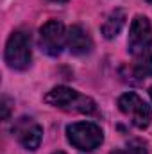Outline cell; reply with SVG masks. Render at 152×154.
Segmentation results:
<instances>
[{"mask_svg":"<svg viewBox=\"0 0 152 154\" xmlns=\"http://www.w3.org/2000/svg\"><path fill=\"white\" fill-rule=\"evenodd\" d=\"M118 108L123 115L131 120L132 125H136L138 129H145L150 124V108L149 104L134 91H127L118 99Z\"/></svg>","mask_w":152,"mask_h":154,"instance_id":"277c9868","label":"cell"},{"mask_svg":"<svg viewBox=\"0 0 152 154\" xmlns=\"http://www.w3.org/2000/svg\"><path fill=\"white\" fill-rule=\"evenodd\" d=\"M45 102L54 106V108H59L63 111H68V113L90 115V113L97 111V104H95V100L91 97L82 95L77 90H72L68 86H56V88H52L45 95Z\"/></svg>","mask_w":152,"mask_h":154,"instance_id":"6da1fadb","label":"cell"},{"mask_svg":"<svg viewBox=\"0 0 152 154\" xmlns=\"http://www.w3.org/2000/svg\"><path fill=\"white\" fill-rule=\"evenodd\" d=\"M149 93H150V99H152V86L149 88Z\"/></svg>","mask_w":152,"mask_h":154,"instance_id":"4fadbf2b","label":"cell"},{"mask_svg":"<svg viewBox=\"0 0 152 154\" xmlns=\"http://www.w3.org/2000/svg\"><path fill=\"white\" fill-rule=\"evenodd\" d=\"M132 75L136 79H145L152 75V50H147L138 56L132 65Z\"/></svg>","mask_w":152,"mask_h":154,"instance_id":"30bf717a","label":"cell"},{"mask_svg":"<svg viewBox=\"0 0 152 154\" xmlns=\"http://www.w3.org/2000/svg\"><path fill=\"white\" fill-rule=\"evenodd\" d=\"M54 2H66V0H54Z\"/></svg>","mask_w":152,"mask_h":154,"instance_id":"9a60e30c","label":"cell"},{"mask_svg":"<svg viewBox=\"0 0 152 154\" xmlns=\"http://www.w3.org/2000/svg\"><path fill=\"white\" fill-rule=\"evenodd\" d=\"M65 45H66V31L61 22L48 20L39 29V47L45 54L56 57L63 52Z\"/></svg>","mask_w":152,"mask_h":154,"instance_id":"5b68a950","label":"cell"},{"mask_svg":"<svg viewBox=\"0 0 152 154\" xmlns=\"http://www.w3.org/2000/svg\"><path fill=\"white\" fill-rule=\"evenodd\" d=\"M13 134L16 136V140L29 151H36L41 143L43 138V129L36 120L22 116L14 122L13 125Z\"/></svg>","mask_w":152,"mask_h":154,"instance_id":"52a82bcc","label":"cell"},{"mask_svg":"<svg viewBox=\"0 0 152 154\" xmlns=\"http://www.w3.org/2000/svg\"><path fill=\"white\" fill-rule=\"evenodd\" d=\"M5 63L14 70H25L31 65L32 50H31V36L25 31H14L5 45Z\"/></svg>","mask_w":152,"mask_h":154,"instance_id":"3957f363","label":"cell"},{"mask_svg":"<svg viewBox=\"0 0 152 154\" xmlns=\"http://www.w3.org/2000/svg\"><path fill=\"white\" fill-rule=\"evenodd\" d=\"M152 45V25L147 16H136L131 23V31H129V39H127V47L129 52L134 56H140L143 52H147Z\"/></svg>","mask_w":152,"mask_h":154,"instance_id":"8992f818","label":"cell"},{"mask_svg":"<svg viewBox=\"0 0 152 154\" xmlns=\"http://www.w3.org/2000/svg\"><path fill=\"white\" fill-rule=\"evenodd\" d=\"M0 108H2V120H7V118H9V111H11V100H9L7 97H4Z\"/></svg>","mask_w":152,"mask_h":154,"instance_id":"7c38bea8","label":"cell"},{"mask_svg":"<svg viewBox=\"0 0 152 154\" xmlns=\"http://www.w3.org/2000/svg\"><path fill=\"white\" fill-rule=\"evenodd\" d=\"M123 23H125V13H123L122 9H114L113 13L106 18V22H104V25H102V34H104V38H108V39L116 38L118 32L122 31Z\"/></svg>","mask_w":152,"mask_h":154,"instance_id":"9c48e42d","label":"cell"},{"mask_svg":"<svg viewBox=\"0 0 152 154\" xmlns=\"http://www.w3.org/2000/svg\"><path fill=\"white\" fill-rule=\"evenodd\" d=\"M66 138L68 142L82 152H90L95 151L102 142H104V134L102 129L93 124V122H75L70 124L66 127Z\"/></svg>","mask_w":152,"mask_h":154,"instance_id":"7a4b0ae2","label":"cell"},{"mask_svg":"<svg viewBox=\"0 0 152 154\" xmlns=\"http://www.w3.org/2000/svg\"><path fill=\"white\" fill-rule=\"evenodd\" d=\"M149 2H150V4H152V0H149Z\"/></svg>","mask_w":152,"mask_h":154,"instance_id":"2e32d148","label":"cell"},{"mask_svg":"<svg viewBox=\"0 0 152 154\" xmlns=\"http://www.w3.org/2000/svg\"><path fill=\"white\" fill-rule=\"evenodd\" d=\"M111 154H147V147L141 142H131L125 149L120 151H113Z\"/></svg>","mask_w":152,"mask_h":154,"instance_id":"8fae6325","label":"cell"},{"mask_svg":"<svg viewBox=\"0 0 152 154\" xmlns=\"http://www.w3.org/2000/svg\"><path fill=\"white\" fill-rule=\"evenodd\" d=\"M54 154H66V152H63V151H57V152H54Z\"/></svg>","mask_w":152,"mask_h":154,"instance_id":"5bb4252c","label":"cell"},{"mask_svg":"<svg viewBox=\"0 0 152 154\" xmlns=\"http://www.w3.org/2000/svg\"><path fill=\"white\" fill-rule=\"evenodd\" d=\"M66 47L74 56H84L91 52L93 41L81 25H72L66 31Z\"/></svg>","mask_w":152,"mask_h":154,"instance_id":"ba28073f","label":"cell"}]
</instances>
